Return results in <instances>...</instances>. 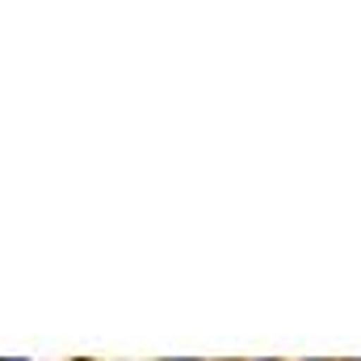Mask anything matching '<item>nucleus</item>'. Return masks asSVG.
Returning <instances> with one entry per match:
<instances>
[{"instance_id": "f257e3e1", "label": "nucleus", "mask_w": 361, "mask_h": 361, "mask_svg": "<svg viewBox=\"0 0 361 361\" xmlns=\"http://www.w3.org/2000/svg\"><path fill=\"white\" fill-rule=\"evenodd\" d=\"M164 361H193V357H164Z\"/></svg>"}, {"instance_id": "f03ea898", "label": "nucleus", "mask_w": 361, "mask_h": 361, "mask_svg": "<svg viewBox=\"0 0 361 361\" xmlns=\"http://www.w3.org/2000/svg\"><path fill=\"white\" fill-rule=\"evenodd\" d=\"M8 361H21V357H8Z\"/></svg>"}, {"instance_id": "7ed1b4c3", "label": "nucleus", "mask_w": 361, "mask_h": 361, "mask_svg": "<svg viewBox=\"0 0 361 361\" xmlns=\"http://www.w3.org/2000/svg\"><path fill=\"white\" fill-rule=\"evenodd\" d=\"M311 361H319V357H311Z\"/></svg>"}, {"instance_id": "20e7f679", "label": "nucleus", "mask_w": 361, "mask_h": 361, "mask_svg": "<svg viewBox=\"0 0 361 361\" xmlns=\"http://www.w3.org/2000/svg\"><path fill=\"white\" fill-rule=\"evenodd\" d=\"M265 361H273V357H265Z\"/></svg>"}, {"instance_id": "39448f33", "label": "nucleus", "mask_w": 361, "mask_h": 361, "mask_svg": "<svg viewBox=\"0 0 361 361\" xmlns=\"http://www.w3.org/2000/svg\"><path fill=\"white\" fill-rule=\"evenodd\" d=\"M357 361H361V357H357Z\"/></svg>"}]
</instances>
